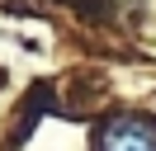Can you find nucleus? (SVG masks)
Segmentation results:
<instances>
[{
    "label": "nucleus",
    "instance_id": "nucleus-1",
    "mask_svg": "<svg viewBox=\"0 0 156 151\" xmlns=\"http://www.w3.org/2000/svg\"><path fill=\"white\" fill-rule=\"evenodd\" d=\"M95 151H156V123L142 113H118L99 128Z\"/></svg>",
    "mask_w": 156,
    "mask_h": 151
}]
</instances>
